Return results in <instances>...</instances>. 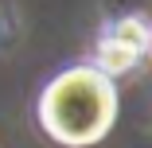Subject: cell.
I'll return each instance as SVG.
<instances>
[{
    "label": "cell",
    "mask_w": 152,
    "mask_h": 148,
    "mask_svg": "<svg viewBox=\"0 0 152 148\" xmlns=\"http://www.w3.org/2000/svg\"><path fill=\"white\" fill-rule=\"evenodd\" d=\"M117 121V90L113 78L98 66L63 70L39 98V125L51 140L66 148L98 144Z\"/></svg>",
    "instance_id": "obj_1"
},
{
    "label": "cell",
    "mask_w": 152,
    "mask_h": 148,
    "mask_svg": "<svg viewBox=\"0 0 152 148\" xmlns=\"http://www.w3.org/2000/svg\"><path fill=\"white\" fill-rule=\"evenodd\" d=\"M137 58H140V55H137L133 47H125V43H117V39L105 35V39L98 43V63H94V66H98L105 78H117V74L133 70V66H137Z\"/></svg>",
    "instance_id": "obj_2"
},
{
    "label": "cell",
    "mask_w": 152,
    "mask_h": 148,
    "mask_svg": "<svg viewBox=\"0 0 152 148\" xmlns=\"http://www.w3.org/2000/svg\"><path fill=\"white\" fill-rule=\"evenodd\" d=\"M109 39H117V43L133 47L137 55H144V47H148V27H144L140 20H117V23L109 27Z\"/></svg>",
    "instance_id": "obj_3"
}]
</instances>
